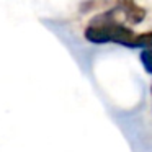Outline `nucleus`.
<instances>
[{
    "label": "nucleus",
    "mask_w": 152,
    "mask_h": 152,
    "mask_svg": "<svg viewBox=\"0 0 152 152\" xmlns=\"http://www.w3.org/2000/svg\"><path fill=\"white\" fill-rule=\"evenodd\" d=\"M119 8L123 10L126 20L132 25H137L141 23L142 20L145 18V10L139 5L132 4V2H124V4H119Z\"/></svg>",
    "instance_id": "obj_1"
},
{
    "label": "nucleus",
    "mask_w": 152,
    "mask_h": 152,
    "mask_svg": "<svg viewBox=\"0 0 152 152\" xmlns=\"http://www.w3.org/2000/svg\"><path fill=\"white\" fill-rule=\"evenodd\" d=\"M134 48H144V49H151L152 48V31H145L136 36L134 39Z\"/></svg>",
    "instance_id": "obj_2"
},
{
    "label": "nucleus",
    "mask_w": 152,
    "mask_h": 152,
    "mask_svg": "<svg viewBox=\"0 0 152 152\" xmlns=\"http://www.w3.org/2000/svg\"><path fill=\"white\" fill-rule=\"evenodd\" d=\"M141 61L144 64L145 70L152 74V49H145L144 53L141 54Z\"/></svg>",
    "instance_id": "obj_3"
}]
</instances>
